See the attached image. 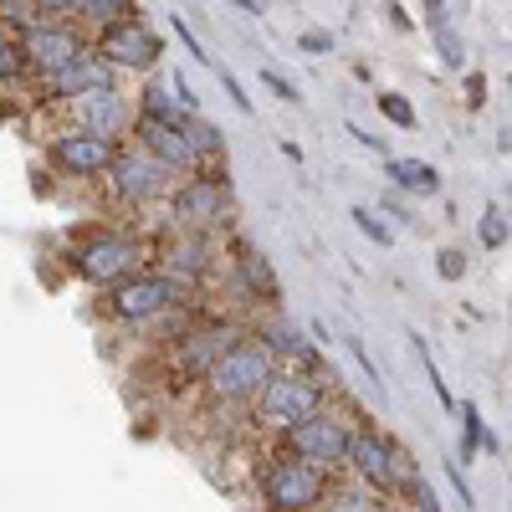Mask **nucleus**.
Wrapping results in <instances>:
<instances>
[{
    "label": "nucleus",
    "mask_w": 512,
    "mask_h": 512,
    "mask_svg": "<svg viewBox=\"0 0 512 512\" xmlns=\"http://www.w3.org/2000/svg\"><path fill=\"white\" fill-rule=\"evenodd\" d=\"M103 88H118V67H113L98 47L77 52L72 62H62V67H52V72L36 77V98H41V103H77V98L103 93Z\"/></svg>",
    "instance_id": "1a4fd4ad"
},
{
    "label": "nucleus",
    "mask_w": 512,
    "mask_h": 512,
    "mask_svg": "<svg viewBox=\"0 0 512 512\" xmlns=\"http://www.w3.org/2000/svg\"><path fill=\"white\" fill-rule=\"evenodd\" d=\"M180 297H185V282L175 272H164V267L149 272L144 267V272H134V277H123V282L108 287L103 313L118 318V323H154L169 308H180Z\"/></svg>",
    "instance_id": "423d86ee"
},
{
    "label": "nucleus",
    "mask_w": 512,
    "mask_h": 512,
    "mask_svg": "<svg viewBox=\"0 0 512 512\" xmlns=\"http://www.w3.org/2000/svg\"><path fill=\"white\" fill-rule=\"evenodd\" d=\"M231 6H241V11H251V16H262V6H256V0H231Z\"/></svg>",
    "instance_id": "f704fd0d"
},
{
    "label": "nucleus",
    "mask_w": 512,
    "mask_h": 512,
    "mask_svg": "<svg viewBox=\"0 0 512 512\" xmlns=\"http://www.w3.org/2000/svg\"><path fill=\"white\" fill-rule=\"evenodd\" d=\"M77 108H82V123L88 128H98V134H108V139H118L123 144V134H134V103H128L118 88H103V93H88V98H77Z\"/></svg>",
    "instance_id": "dca6fc26"
},
{
    "label": "nucleus",
    "mask_w": 512,
    "mask_h": 512,
    "mask_svg": "<svg viewBox=\"0 0 512 512\" xmlns=\"http://www.w3.org/2000/svg\"><path fill=\"white\" fill-rule=\"evenodd\" d=\"M16 36H21V52H26V62H31L36 77L52 72V67H62V62H72L77 52L93 47V41L77 31V21H57V16H36V21H26Z\"/></svg>",
    "instance_id": "ddd939ff"
},
{
    "label": "nucleus",
    "mask_w": 512,
    "mask_h": 512,
    "mask_svg": "<svg viewBox=\"0 0 512 512\" xmlns=\"http://www.w3.org/2000/svg\"><path fill=\"white\" fill-rule=\"evenodd\" d=\"M390 180L410 195H436L441 190V175L431 164H420V159H390Z\"/></svg>",
    "instance_id": "aec40b11"
},
{
    "label": "nucleus",
    "mask_w": 512,
    "mask_h": 512,
    "mask_svg": "<svg viewBox=\"0 0 512 512\" xmlns=\"http://www.w3.org/2000/svg\"><path fill=\"white\" fill-rule=\"evenodd\" d=\"M36 11L57 21H82V0H36Z\"/></svg>",
    "instance_id": "cd10ccee"
},
{
    "label": "nucleus",
    "mask_w": 512,
    "mask_h": 512,
    "mask_svg": "<svg viewBox=\"0 0 512 512\" xmlns=\"http://www.w3.org/2000/svg\"><path fill=\"white\" fill-rule=\"evenodd\" d=\"M246 328L241 323H200V328H190V333H180L175 338V349H169V369H175L180 379H190V384H200L205 379V369L216 364L236 338H241Z\"/></svg>",
    "instance_id": "2eb2a0df"
},
{
    "label": "nucleus",
    "mask_w": 512,
    "mask_h": 512,
    "mask_svg": "<svg viewBox=\"0 0 512 512\" xmlns=\"http://www.w3.org/2000/svg\"><path fill=\"white\" fill-rule=\"evenodd\" d=\"M26 6H36V0H0V21H11V11H26Z\"/></svg>",
    "instance_id": "72a5a7b5"
},
{
    "label": "nucleus",
    "mask_w": 512,
    "mask_h": 512,
    "mask_svg": "<svg viewBox=\"0 0 512 512\" xmlns=\"http://www.w3.org/2000/svg\"><path fill=\"white\" fill-rule=\"evenodd\" d=\"M282 369V359L256 338L251 328L236 338V344L205 369V379H200V390L210 395V400H221V405H251L256 395H262V384L272 379Z\"/></svg>",
    "instance_id": "f257e3e1"
},
{
    "label": "nucleus",
    "mask_w": 512,
    "mask_h": 512,
    "mask_svg": "<svg viewBox=\"0 0 512 512\" xmlns=\"http://www.w3.org/2000/svg\"><path fill=\"white\" fill-rule=\"evenodd\" d=\"M175 36H180V41H185V47H190V52H195V57H200V62H210V52H200V41H195V36H190V31H185V21H180V16H175ZM210 67H216V62H210Z\"/></svg>",
    "instance_id": "473e14b6"
},
{
    "label": "nucleus",
    "mask_w": 512,
    "mask_h": 512,
    "mask_svg": "<svg viewBox=\"0 0 512 512\" xmlns=\"http://www.w3.org/2000/svg\"><path fill=\"white\" fill-rule=\"evenodd\" d=\"M354 431H359V425H354L344 410L323 405V410H313L308 420H297L292 431H282V446L297 451V456H308V461H318L323 472H344V466H349V446H354Z\"/></svg>",
    "instance_id": "0eeeda50"
},
{
    "label": "nucleus",
    "mask_w": 512,
    "mask_h": 512,
    "mask_svg": "<svg viewBox=\"0 0 512 512\" xmlns=\"http://www.w3.org/2000/svg\"><path fill=\"white\" fill-rule=\"evenodd\" d=\"M354 226H359V231H364L369 241H379V246H390V241H395V231H390V226H384V221L374 216V210H369V205H354Z\"/></svg>",
    "instance_id": "a878e982"
},
{
    "label": "nucleus",
    "mask_w": 512,
    "mask_h": 512,
    "mask_svg": "<svg viewBox=\"0 0 512 512\" xmlns=\"http://www.w3.org/2000/svg\"><path fill=\"white\" fill-rule=\"evenodd\" d=\"M113 154H118V139L98 134V128H88V123L57 128V139L47 144L52 169H57V175H67V180H103Z\"/></svg>",
    "instance_id": "9d476101"
},
{
    "label": "nucleus",
    "mask_w": 512,
    "mask_h": 512,
    "mask_svg": "<svg viewBox=\"0 0 512 512\" xmlns=\"http://www.w3.org/2000/svg\"><path fill=\"white\" fill-rule=\"evenodd\" d=\"M436 272H441L446 282H461V277H466V256H461L456 246H446V251L436 256Z\"/></svg>",
    "instance_id": "c85d7f7f"
},
{
    "label": "nucleus",
    "mask_w": 512,
    "mask_h": 512,
    "mask_svg": "<svg viewBox=\"0 0 512 512\" xmlns=\"http://www.w3.org/2000/svg\"><path fill=\"white\" fill-rule=\"evenodd\" d=\"M134 144H144L154 159H164L175 175H195V169H205V159H200V149L190 139V128L175 123V118H159L149 108L134 113Z\"/></svg>",
    "instance_id": "4468645a"
},
{
    "label": "nucleus",
    "mask_w": 512,
    "mask_h": 512,
    "mask_svg": "<svg viewBox=\"0 0 512 512\" xmlns=\"http://www.w3.org/2000/svg\"><path fill=\"white\" fill-rule=\"evenodd\" d=\"M349 472L369 487V492H395L405 477H410V461H405V451L384 436V431H374V425H359L354 431V446H349Z\"/></svg>",
    "instance_id": "9b49d317"
},
{
    "label": "nucleus",
    "mask_w": 512,
    "mask_h": 512,
    "mask_svg": "<svg viewBox=\"0 0 512 512\" xmlns=\"http://www.w3.org/2000/svg\"><path fill=\"white\" fill-rule=\"evenodd\" d=\"M256 338H262V344L282 359V364H303V369H318V354H313V344L297 328H282V323H256L251 328Z\"/></svg>",
    "instance_id": "6ab92c4d"
},
{
    "label": "nucleus",
    "mask_w": 512,
    "mask_h": 512,
    "mask_svg": "<svg viewBox=\"0 0 512 512\" xmlns=\"http://www.w3.org/2000/svg\"><path fill=\"white\" fill-rule=\"evenodd\" d=\"M210 251H216V236L210 231H180L175 226V241L164 246V272H175L180 282H195V277H205L210 272Z\"/></svg>",
    "instance_id": "a211bd4d"
},
{
    "label": "nucleus",
    "mask_w": 512,
    "mask_h": 512,
    "mask_svg": "<svg viewBox=\"0 0 512 512\" xmlns=\"http://www.w3.org/2000/svg\"><path fill=\"white\" fill-rule=\"evenodd\" d=\"M461 425H466V446H461V461H472V451L477 446H497V441H487V431H482V415H477V405L472 400H461Z\"/></svg>",
    "instance_id": "5701e85b"
},
{
    "label": "nucleus",
    "mask_w": 512,
    "mask_h": 512,
    "mask_svg": "<svg viewBox=\"0 0 512 512\" xmlns=\"http://www.w3.org/2000/svg\"><path fill=\"white\" fill-rule=\"evenodd\" d=\"M93 47H98L118 72H154V67H159V57H164L159 31H154V26H144L139 16H123V21L98 26Z\"/></svg>",
    "instance_id": "f8f14e48"
},
{
    "label": "nucleus",
    "mask_w": 512,
    "mask_h": 512,
    "mask_svg": "<svg viewBox=\"0 0 512 512\" xmlns=\"http://www.w3.org/2000/svg\"><path fill=\"white\" fill-rule=\"evenodd\" d=\"M379 113L390 118L395 128H415V108H410L400 93H379Z\"/></svg>",
    "instance_id": "bb28decb"
},
{
    "label": "nucleus",
    "mask_w": 512,
    "mask_h": 512,
    "mask_svg": "<svg viewBox=\"0 0 512 512\" xmlns=\"http://www.w3.org/2000/svg\"><path fill=\"white\" fill-rule=\"evenodd\" d=\"M26 72H31V62L21 52V36L16 31H0V82H16Z\"/></svg>",
    "instance_id": "412c9836"
},
{
    "label": "nucleus",
    "mask_w": 512,
    "mask_h": 512,
    "mask_svg": "<svg viewBox=\"0 0 512 512\" xmlns=\"http://www.w3.org/2000/svg\"><path fill=\"white\" fill-rule=\"evenodd\" d=\"M415 354H420V369H425V379H431V390H436V400H441L446 410H456V400H451V390H446V379H441V369H436L431 349H425V338H415Z\"/></svg>",
    "instance_id": "393cba45"
},
{
    "label": "nucleus",
    "mask_w": 512,
    "mask_h": 512,
    "mask_svg": "<svg viewBox=\"0 0 512 512\" xmlns=\"http://www.w3.org/2000/svg\"><path fill=\"white\" fill-rule=\"evenodd\" d=\"M328 477L333 472H323L318 461H308V456H297V451L282 446L277 456H267L256 487H262V502L272 512H308V507H318L328 497Z\"/></svg>",
    "instance_id": "7ed1b4c3"
},
{
    "label": "nucleus",
    "mask_w": 512,
    "mask_h": 512,
    "mask_svg": "<svg viewBox=\"0 0 512 512\" xmlns=\"http://www.w3.org/2000/svg\"><path fill=\"white\" fill-rule=\"evenodd\" d=\"M149 241L139 231H93L88 241H82L72 251V272L82 282H93V287H113L123 277H134L149 267Z\"/></svg>",
    "instance_id": "20e7f679"
},
{
    "label": "nucleus",
    "mask_w": 512,
    "mask_h": 512,
    "mask_svg": "<svg viewBox=\"0 0 512 512\" xmlns=\"http://www.w3.org/2000/svg\"><path fill=\"white\" fill-rule=\"evenodd\" d=\"M256 405V425L262 431H292L297 420H308L313 410L328 405V384L318 369H303V364H282L267 384H262V395L251 400Z\"/></svg>",
    "instance_id": "f03ea898"
},
{
    "label": "nucleus",
    "mask_w": 512,
    "mask_h": 512,
    "mask_svg": "<svg viewBox=\"0 0 512 512\" xmlns=\"http://www.w3.org/2000/svg\"><path fill=\"white\" fill-rule=\"evenodd\" d=\"M236 282H241V297L256 308H277L282 303V282L272 272V262L262 251H251V246H236Z\"/></svg>",
    "instance_id": "f3484780"
},
{
    "label": "nucleus",
    "mask_w": 512,
    "mask_h": 512,
    "mask_svg": "<svg viewBox=\"0 0 512 512\" xmlns=\"http://www.w3.org/2000/svg\"><path fill=\"white\" fill-rule=\"evenodd\" d=\"M297 52L323 57V52H333V36H323V31H303V36H297Z\"/></svg>",
    "instance_id": "7c9ffc66"
},
{
    "label": "nucleus",
    "mask_w": 512,
    "mask_h": 512,
    "mask_svg": "<svg viewBox=\"0 0 512 512\" xmlns=\"http://www.w3.org/2000/svg\"><path fill=\"white\" fill-rule=\"evenodd\" d=\"M431 31H436V47H441V62L446 67H466V47H461V36L446 26V16H431Z\"/></svg>",
    "instance_id": "b1692460"
},
{
    "label": "nucleus",
    "mask_w": 512,
    "mask_h": 512,
    "mask_svg": "<svg viewBox=\"0 0 512 512\" xmlns=\"http://www.w3.org/2000/svg\"><path fill=\"white\" fill-rule=\"evenodd\" d=\"M134 11H139V0H82V21L88 26H108V21L134 16Z\"/></svg>",
    "instance_id": "4be33fe9"
},
{
    "label": "nucleus",
    "mask_w": 512,
    "mask_h": 512,
    "mask_svg": "<svg viewBox=\"0 0 512 512\" xmlns=\"http://www.w3.org/2000/svg\"><path fill=\"white\" fill-rule=\"evenodd\" d=\"M103 180L113 185V195L123 205H149V200L175 190V169H169L164 159H154L144 144H118V154H113Z\"/></svg>",
    "instance_id": "6e6552de"
},
{
    "label": "nucleus",
    "mask_w": 512,
    "mask_h": 512,
    "mask_svg": "<svg viewBox=\"0 0 512 512\" xmlns=\"http://www.w3.org/2000/svg\"><path fill=\"white\" fill-rule=\"evenodd\" d=\"M236 216V195L226 185V175H216V169H195V175H185L175 190H169V221H175L180 231H226Z\"/></svg>",
    "instance_id": "39448f33"
},
{
    "label": "nucleus",
    "mask_w": 512,
    "mask_h": 512,
    "mask_svg": "<svg viewBox=\"0 0 512 512\" xmlns=\"http://www.w3.org/2000/svg\"><path fill=\"white\" fill-rule=\"evenodd\" d=\"M502 241H507V221H502V210L492 205L482 216V246H502Z\"/></svg>",
    "instance_id": "c756f323"
},
{
    "label": "nucleus",
    "mask_w": 512,
    "mask_h": 512,
    "mask_svg": "<svg viewBox=\"0 0 512 512\" xmlns=\"http://www.w3.org/2000/svg\"><path fill=\"white\" fill-rule=\"evenodd\" d=\"M262 82H267V88L282 98V103H297V88H292V82L282 77V72H272V67H262Z\"/></svg>",
    "instance_id": "2f4dec72"
}]
</instances>
